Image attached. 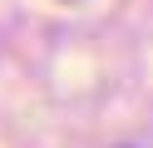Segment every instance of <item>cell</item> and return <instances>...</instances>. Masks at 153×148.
<instances>
[]
</instances>
